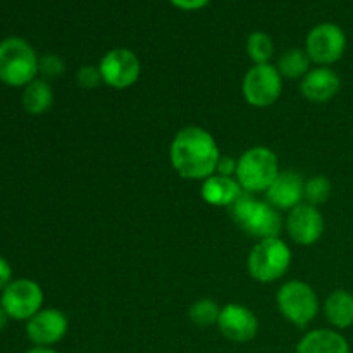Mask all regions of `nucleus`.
<instances>
[{"instance_id": "1", "label": "nucleus", "mask_w": 353, "mask_h": 353, "mask_svg": "<svg viewBox=\"0 0 353 353\" xmlns=\"http://www.w3.org/2000/svg\"><path fill=\"white\" fill-rule=\"evenodd\" d=\"M171 165L181 178L203 181L216 174L221 159L216 138L200 126H186L174 134L169 147Z\"/></svg>"}, {"instance_id": "2", "label": "nucleus", "mask_w": 353, "mask_h": 353, "mask_svg": "<svg viewBox=\"0 0 353 353\" xmlns=\"http://www.w3.org/2000/svg\"><path fill=\"white\" fill-rule=\"evenodd\" d=\"M228 209L236 226L248 236L257 238L259 241L265 238H276L281 233V214L268 200H259L252 193L243 192Z\"/></svg>"}, {"instance_id": "3", "label": "nucleus", "mask_w": 353, "mask_h": 353, "mask_svg": "<svg viewBox=\"0 0 353 353\" xmlns=\"http://www.w3.org/2000/svg\"><path fill=\"white\" fill-rule=\"evenodd\" d=\"M37 50L21 37H7L0 41V83L10 88H24L38 78Z\"/></svg>"}, {"instance_id": "4", "label": "nucleus", "mask_w": 353, "mask_h": 353, "mask_svg": "<svg viewBox=\"0 0 353 353\" xmlns=\"http://www.w3.org/2000/svg\"><path fill=\"white\" fill-rule=\"evenodd\" d=\"M279 172L281 171H279L278 155L271 148L259 145L241 154V157L238 159L234 178L238 179L243 192L255 195V193L268 192Z\"/></svg>"}, {"instance_id": "5", "label": "nucleus", "mask_w": 353, "mask_h": 353, "mask_svg": "<svg viewBox=\"0 0 353 353\" xmlns=\"http://www.w3.org/2000/svg\"><path fill=\"white\" fill-rule=\"evenodd\" d=\"M292 265V250L279 236L261 240L250 250L247 261L248 274L259 283H274Z\"/></svg>"}, {"instance_id": "6", "label": "nucleus", "mask_w": 353, "mask_h": 353, "mask_svg": "<svg viewBox=\"0 0 353 353\" xmlns=\"http://www.w3.org/2000/svg\"><path fill=\"white\" fill-rule=\"evenodd\" d=\"M276 303L281 316L296 327H307L319 312V296L305 281L292 279L276 293Z\"/></svg>"}, {"instance_id": "7", "label": "nucleus", "mask_w": 353, "mask_h": 353, "mask_svg": "<svg viewBox=\"0 0 353 353\" xmlns=\"http://www.w3.org/2000/svg\"><path fill=\"white\" fill-rule=\"evenodd\" d=\"M241 93L252 107L274 105L283 93V76L274 64H254L243 76Z\"/></svg>"}, {"instance_id": "8", "label": "nucleus", "mask_w": 353, "mask_h": 353, "mask_svg": "<svg viewBox=\"0 0 353 353\" xmlns=\"http://www.w3.org/2000/svg\"><path fill=\"white\" fill-rule=\"evenodd\" d=\"M43 290L37 281L28 278L12 279L0 295V305L9 319L30 321L43 307Z\"/></svg>"}, {"instance_id": "9", "label": "nucleus", "mask_w": 353, "mask_h": 353, "mask_svg": "<svg viewBox=\"0 0 353 353\" xmlns=\"http://www.w3.org/2000/svg\"><path fill=\"white\" fill-rule=\"evenodd\" d=\"M347 50V34L338 24L321 23L309 31L305 40V52L317 65L330 68L340 61Z\"/></svg>"}, {"instance_id": "10", "label": "nucleus", "mask_w": 353, "mask_h": 353, "mask_svg": "<svg viewBox=\"0 0 353 353\" xmlns=\"http://www.w3.org/2000/svg\"><path fill=\"white\" fill-rule=\"evenodd\" d=\"M103 85L116 90H126L140 79L141 62L130 48H112L99 62Z\"/></svg>"}, {"instance_id": "11", "label": "nucleus", "mask_w": 353, "mask_h": 353, "mask_svg": "<svg viewBox=\"0 0 353 353\" xmlns=\"http://www.w3.org/2000/svg\"><path fill=\"white\" fill-rule=\"evenodd\" d=\"M217 330L231 343H248L259 333V319L248 307L228 303L221 307Z\"/></svg>"}, {"instance_id": "12", "label": "nucleus", "mask_w": 353, "mask_h": 353, "mask_svg": "<svg viewBox=\"0 0 353 353\" xmlns=\"http://www.w3.org/2000/svg\"><path fill=\"white\" fill-rule=\"evenodd\" d=\"M68 317L59 309H41L26 321V336L34 347H54L68 334Z\"/></svg>"}, {"instance_id": "13", "label": "nucleus", "mask_w": 353, "mask_h": 353, "mask_svg": "<svg viewBox=\"0 0 353 353\" xmlns=\"http://www.w3.org/2000/svg\"><path fill=\"white\" fill-rule=\"evenodd\" d=\"M324 217L317 207L309 203H300L295 209L290 210L286 219V231L288 236L302 247H310L317 243L324 233Z\"/></svg>"}, {"instance_id": "14", "label": "nucleus", "mask_w": 353, "mask_h": 353, "mask_svg": "<svg viewBox=\"0 0 353 353\" xmlns=\"http://www.w3.org/2000/svg\"><path fill=\"white\" fill-rule=\"evenodd\" d=\"M341 79L338 72L331 68H314L307 72L300 83V92L303 99L314 103H324L333 100L340 93Z\"/></svg>"}, {"instance_id": "15", "label": "nucleus", "mask_w": 353, "mask_h": 353, "mask_svg": "<svg viewBox=\"0 0 353 353\" xmlns=\"http://www.w3.org/2000/svg\"><path fill=\"white\" fill-rule=\"evenodd\" d=\"M305 181L295 171H281L265 192V200L278 210H292L303 203Z\"/></svg>"}, {"instance_id": "16", "label": "nucleus", "mask_w": 353, "mask_h": 353, "mask_svg": "<svg viewBox=\"0 0 353 353\" xmlns=\"http://www.w3.org/2000/svg\"><path fill=\"white\" fill-rule=\"evenodd\" d=\"M243 193L236 178L212 174L202 181V199L214 207H231Z\"/></svg>"}, {"instance_id": "17", "label": "nucleus", "mask_w": 353, "mask_h": 353, "mask_svg": "<svg viewBox=\"0 0 353 353\" xmlns=\"http://www.w3.org/2000/svg\"><path fill=\"white\" fill-rule=\"evenodd\" d=\"M296 353H350L347 338L334 330L309 331L296 345Z\"/></svg>"}, {"instance_id": "18", "label": "nucleus", "mask_w": 353, "mask_h": 353, "mask_svg": "<svg viewBox=\"0 0 353 353\" xmlns=\"http://www.w3.org/2000/svg\"><path fill=\"white\" fill-rule=\"evenodd\" d=\"M324 316L336 330H348L353 326V295L347 290H334L324 300Z\"/></svg>"}, {"instance_id": "19", "label": "nucleus", "mask_w": 353, "mask_h": 353, "mask_svg": "<svg viewBox=\"0 0 353 353\" xmlns=\"http://www.w3.org/2000/svg\"><path fill=\"white\" fill-rule=\"evenodd\" d=\"M21 103L31 116H41V114L48 112L54 103V90H52L50 83L41 78L31 81L23 88Z\"/></svg>"}, {"instance_id": "20", "label": "nucleus", "mask_w": 353, "mask_h": 353, "mask_svg": "<svg viewBox=\"0 0 353 353\" xmlns=\"http://www.w3.org/2000/svg\"><path fill=\"white\" fill-rule=\"evenodd\" d=\"M310 64H312V61L307 55L305 48L303 50L302 48H290V50L283 52L276 68L283 78L300 79L310 71Z\"/></svg>"}, {"instance_id": "21", "label": "nucleus", "mask_w": 353, "mask_h": 353, "mask_svg": "<svg viewBox=\"0 0 353 353\" xmlns=\"http://www.w3.org/2000/svg\"><path fill=\"white\" fill-rule=\"evenodd\" d=\"M247 54L254 64H271L274 55V41L264 31H254L247 38Z\"/></svg>"}, {"instance_id": "22", "label": "nucleus", "mask_w": 353, "mask_h": 353, "mask_svg": "<svg viewBox=\"0 0 353 353\" xmlns=\"http://www.w3.org/2000/svg\"><path fill=\"white\" fill-rule=\"evenodd\" d=\"M219 314H221V307L210 299L196 300V302L192 303V307H190L188 310L190 321L199 327H209V326H214V324H217Z\"/></svg>"}, {"instance_id": "23", "label": "nucleus", "mask_w": 353, "mask_h": 353, "mask_svg": "<svg viewBox=\"0 0 353 353\" xmlns=\"http://www.w3.org/2000/svg\"><path fill=\"white\" fill-rule=\"evenodd\" d=\"M331 192H333V185L326 176H312L305 181V190H303V200L305 203L314 207H319L330 200Z\"/></svg>"}, {"instance_id": "24", "label": "nucleus", "mask_w": 353, "mask_h": 353, "mask_svg": "<svg viewBox=\"0 0 353 353\" xmlns=\"http://www.w3.org/2000/svg\"><path fill=\"white\" fill-rule=\"evenodd\" d=\"M65 64L62 57L57 54H47L40 57V64H38V74H41V79H55L62 76Z\"/></svg>"}, {"instance_id": "25", "label": "nucleus", "mask_w": 353, "mask_h": 353, "mask_svg": "<svg viewBox=\"0 0 353 353\" xmlns=\"http://www.w3.org/2000/svg\"><path fill=\"white\" fill-rule=\"evenodd\" d=\"M76 83L78 86L86 90H92L97 88V86L102 85V74H100V69L99 65H93V64H86L83 68H79L76 71Z\"/></svg>"}, {"instance_id": "26", "label": "nucleus", "mask_w": 353, "mask_h": 353, "mask_svg": "<svg viewBox=\"0 0 353 353\" xmlns=\"http://www.w3.org/2000/svg\"><path fill=\"white\" fill-rule=\"evenodd\" d=\"M236 165H238L236 159L228 157V155H221L219 162H217L216 174L230 176V178H233V176L236 174Z\"/></svg>"}, {"instance_id": "27", "label": "nucleus", "mask_w": 353, "mask_h": 353, "mask_svg": "<svg viewBox=\"0 0 353 353\" xmlns=\"http://www.w3.org/2000/svg\"><path fill=\"white\" fill-rule=\"evenodd\" d=\"M176 9L186 10V12H193V10H200L203 7L209 6L210 0H169Z\"/></svg>"}, {"instance_id": "28", "label": "nucleus", "mask_w": 353, "mask_h": 353, "mask_svg": "<svg viewBox=\"0 0 353 353\" xmlns=\"http://www.w3.org/2000/svg\"><path fill=\"white\" fill-rule=\"evenodd\" d=\"M10 281H12V268H10L9 261L0 255V292H3Z\"/></svg>"}, {"instance_id": "29", "label": "nucleus", "mask_w": 353, "mask_h": 353, "mask_svg": "<svg viewBox=\"0 0 353 353\" xmlns=\"http://www.w3.org/2000/svg\"><path fill=\"white\" fill-rule=\"evenodd\" d=\"M7 323H9V316H7V312L2 309V305H0V333L6 330Z\"/></svg>"}, {"instance_id": "30", "label": "nucleus", "mask_w": 353, "mask_h": 353, "mask_svg": "<svg viewBox=\"0 0 353 353\" xmlns=\"http://www.w3.org/2000/svg\"><path fill=\"white\" fill-rule=\"evenodd\" d=\"M26 353H57L54 348L50 347H33L31 350H28Z\"/></svg>"}]
</instances>
